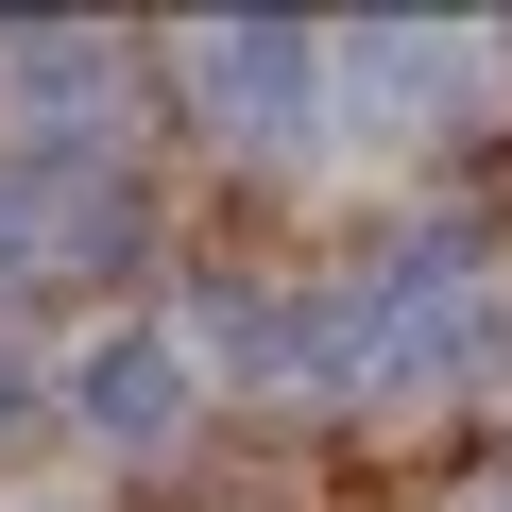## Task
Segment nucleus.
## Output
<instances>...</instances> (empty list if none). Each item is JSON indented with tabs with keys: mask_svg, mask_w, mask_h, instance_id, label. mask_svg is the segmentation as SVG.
Instances as JSON below:
<instances>
[{
	"mask_svg": "<svg viewBox=\"0 0 512 512\" xmlns=\"http://www.w3.org/2000/svg\"><path fill=\"white\" fill-rule=\"evenodd\" d=\"M103 69H120L103 35H0V103H18V120H35V103H52V120L103 103Z\"/></svg>",
	"mask_w": 512,
	"mask_h": 512,
	"instance_id": "obj_4",
	"label": "nucleus"
},
{
	"mask_svg": "<svg viewBox=\"0 0 512 512\" xmlns=\"http://www.w3.org/2000/svg\"><path fill=\"white\" fill-rule=\"evenodd\" d=\"M359 69H376V103H393V120H427V103L461 86V52H427V35H359Z\"/></svg>",
	"mask_w": 512,
	"mask_h": 512,
	"instance_id": "obj_5",
	"label": "nucleus"
},
{
	"mask_svg": "<svg viewBox=\"0 0 512 512\" xmlns=\"http://www.w3.org/2000/svg\"><path fill=\"white\" fill-rule=\"evenodd\" d=\"M188 103H205L222 137H308V120L342 103V52L291 35V18H222V35H188Z\"/></svg>",
	"mask_w": 512,
	"mask_h": 512,
	"instance_id": "obj_1",
	"label": "nucleus"
},
{
	"mask_svg": "<svg viewBox=\"0 0 512 512\" xmlns=\"http://www.w3.org/2000/svg\"><path fill=\"white\" fill-rule=\"evenodd\" d=\"M69 410H86L103 444H171V427H188V342H171V325H103V342L69 359Z\"/></svg>",
	"mask_w": 512,
	"mask_h": 512,
	"instance_id": "obj_3",
	"label": "nucleus"
},
{
	"mask_svg": "<svg viewBox=\"0 0 512 512\" xmlns=\"http://www.w3.org/2000/svg\"><path fill=\"white\" fill-rule=\"evenodd\" d=\"M137 239V205H120V171L103 154H18V171H0V274H86V256H120Z\"/></svg>",
	"mask_w": 512,
	"mask_h": 512,
	"instance_id": "obj_2",
	"label": "nucleus"
},
{
	"mask_svg": "<svg viewBox=\"0 0 512 512\" xmlns=\"http://www.w3.org/2000/svg\"><path fill=\"white\" fill-rule=\"evenodd\" d=\"M0 427H35V359L18 342H0Z\"/></svg>",
	"mask_w": 512,
	"mask_h": 512,
	"instance_id": "obj_6",
	"label": "nucleus"
}]
</instances>
